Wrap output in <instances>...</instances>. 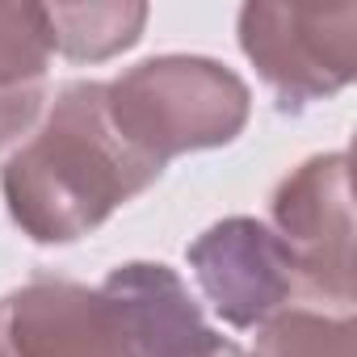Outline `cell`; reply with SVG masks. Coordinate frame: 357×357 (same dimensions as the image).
Here are the masks:
<instances>
[{
	"label": "cell",
	"mask_w": 357,
	"mask_h": 357,
	"mask_svg": "<svg viewBox=\"0 0 357 357\" xmlns=\"http://www.w3.org/2000/svg\"><path fill=\"white\" fill-rule=\"evenodd\" d=\"M155 176L160 164L114 130L105 84L76 80L59 89L43 126L5 160L0 185L30 240L68 244L97 231Z\"/></svg>",
	"instance_id": "6da1fadb"
},
{
	"label": "cell",
	"mask_w": 357,
	"mask_h": 357,
	"mask_svg": "<svg viewBox=\"0 0 357 357\" xmlns=\"http://www.w3.org/2000/svg\"><path fill=\"white\" fill-rule=\"evenodd\" d=\"M114 130L160 168L172 155L231 143L252 109L248 84L202 55H160L105 84Z\"/></svg>",
	"instance_id": "7a4b0ae2"
},
{
	"label": "cell",
	"mask_w": 357,
	"mask_h": 357,
	"mask_svg": "<svg viewBox=\"0 0 357 357\" xmlns=\"http://www.w3.org/2000/svg\"><path fill=\"white\" fill-rule=\"evenodd\" d=\"M240 47L282 101H319L357 76L353 0H257L240 9Z\"/></svg>",
	"instance_id": "3957f363"
},
{
	"label": "cell",
	"mask_w": 357,
	"mask_h": 357,
	"mask_svg": "<svg viewBox=\"0 0 357 357\" xmlns=\"http://www.w3.org/2000/svg\"><path fill=\"white\" fill-rule=\"evenodd\" d=\"M273 227L290 248L298 286L353 303V211H349V155L328 151L298 164L273 194Z\"/></svg>",
	"instance_id": "277c9868"
},
{
	"label": "cell",
	"mask_w": 357,
	"mask_h": 357,
	"mask_svg": "<svg viewBox=\"0 0 357 357\" xmlns=\"http://www.w3.org/2000/svg\"><path fill=\"white\" fill-rule=\"evenodd\" d=\"M0 357H135L105 286L34 278L0 298Z\"/></svg>",
	"instance_id": "5b68a950"
},
{
	"label": "cell",
	"mask_w": 357,
	"mask_h": 357,
	"mask_svg": "<svg viewBox=\"0 0 357 357\" xmlns=\"http://www.w3.org/2000/svg\"><path fill=\"white\" fill-rule=\"evenodd\" d=\"M190 265L211 307L231 328H261L290 307L298 269L273 227L257 219H223L190 244Z\"/></svg>",
	"instance_id": "8992f818"
},
{
	"label": "cell",
	"mask_w": 357,
	"mask_h": 357,
	"mask_svg": "<svg viewBox=\"0 0 357 357\" xmlns=\"http://www.w3.org/2000/svg\"><path fill=\"white\" fill-rule=\"evenodd\" d=\"M130 332L135 357H176L211 336L198 303L190 298L185 282L176 278L168 265H122L101 282Z\"/></svg>",
	"instance_id": "52a82bcc"
},
{
	"label": "cell",
	"mask_w": 357,
	"mask_h": 357,
	"mask_svg": "<svg viewBox=\"0 0 357 357\" xmlns=\"http://www.w3.org/2000/svg\"><path fill=\"white\" fill-rule=\"evenodd\" d=\"M51 51L43 5H0V147L34 126L47 101Z\"/></svg>",
	"instance_id": "ba28073f"
},
{
	"label": "cell",
	"mask_w": 357,
	"mask_h": 357,
	"mask_svg": "<svg viewBox=\"0 0 357 357\" xmlns=\"http://www.w3.org/2000/svg\"><path fill=\"white\" fill-rule=\"evenodd\" d=\"M43 9L51 47L76 63H97L135 47L147 22V5H130V0L126 5H43Z\"/></svg>",
	"instance_id": "9c48e42d"
},
{
	"label": "cell",
	"mask_w": 357,
	"mask_h": 357,
	"mask_svg": "<svg viewBox=\"0 0 357 357\" xmlns=\"http://www.w3.org/2000/svg\"><path fill=\"white\" fill-rule=\"evenodd\" d=\"M257 357H357V324L349 311L328 315L311 307H286L261 324Z\"/></svg>",
	"instance_id": "30bf717a"
},
{
	"label": "cell",
	"mask_w": 357,
	"mask_h": 357,
	"mask_svg": "<svg viewBox=\"0 0 357 357\" xmlns=\"http://www.w3.org/2000/svg\"><path fill=\"white\" fill-rule=\"evenodd\" d=\"M176 357H244V353H240L231 340H223V336L211 332L202 344H194V349H185V353H176Z\"/></svg>",
	"instance_id": "8fae6325"
}]
</instances>
